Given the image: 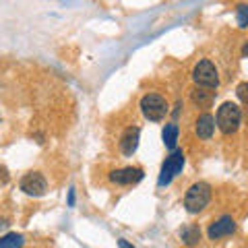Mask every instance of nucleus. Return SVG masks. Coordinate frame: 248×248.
<instances>
[{
	"label": "nucleus",
	"instance_id": "1",
	"mask_svg": "<svg viewBox=\"0 0 248 248\" xmlns=\"http://www.w3.org/2000/svg\"><path fill=\"white\" fill-rule=\"evenodd\" d=\"M215 122L223 135H234L240 128V124H242V110H240V106L234 102L221 104L219 110H217Z\"/></svg>",
	"mask_w": 248,
	"mask_h": 248
},
{
	"label": "nucleus",
	"instance_id": "2",
	"mask_svg": "<svg viewBox=\"0 0 248 248\" xmlns=\"http://www.w3.org/2000/svg\"><path fill=\"white\" fill-rule=\"evenodd\" d=\"M209 201H211V186L207 182H197L186 190L184 207L188 213H199L209 205Z\"/></svg>",
	"mask_w": 248,
	"mask_h": 248
},
{
	"label": "nucleus",
	"instance_id": "3",
	"mask_svg": "<svg viewBox=\"0 0 248 248\" xmlns=\"http://www.w3.org/2000/svg\"><path fill=\"white\" fill-rule=\"evenodd\" d=\"M141 112L147 120L159 122V120H164L168 114V102L159 93H147L141 99Z\"/></svg>",
	"mask_w": 248,
	"mask_h": 248
},
{
	"label": "nucleus",
	"instance_id": "4",
	"mask_svg": "<svg viewBox=\"0 0 248 248\" xmlns=\"http://www.w3.org/2000/svg\"><path fill=\"white\" fill-rule=\"evenodd\" d=\"M192 79H195L197 87L205 89H215L219 85V75L211 60H201L197 62V66L192 68Z\"/></svg>",
	"mask_w": 248,
	"mask_h": 248
},
{
	"label": "nucleus",
	"instance_id": "5",
	"mask_svg": "<svg viewBox=\"0 0 248 248\" xmlns=\"http://www.w3.org/2000/svg\"><path fill=\"white\" fill-rule=\"evenodd\" d=\"M182 168H184V153H182V149H172V153L168 155L164 166H161L157 184L159 186H168L178 174L182 172Z\"/></svg>",
	"mask_w": 248,
	"mask_h": 248
},
{
	"label": "nucleus",
	"instance_id": "6",
	"mask_svg": "<svg viewBox=\"0 0 248 248\" xmlns=\"http://www.w3.org/2000/svg\"><path fill=\"white\" fill-rule=\"evenodd\" d=\"M21 190L29 197H44L48 190V182L40 172H29L21 178Z\"/></svg>",
	"mask_w": 248,
	"mask_h": 248
},
{
	"label": "nucleus",
	"instance_id": "7",
	"mask_svg": "<svg viewBox=\"0 0 248 248\" xmlns=\"http://www.w3.org/2000/svg\"><path fill=\"white\" fill-rule=\"evenodd\" d=\"M236 232V221L232 219L230 215H221L217 221H213L207 230V236L209 240H219V238H226L232 236Z\"/></svg>",
	"mask_w": 248,
	"mask_h": 248
},
{
	"label": "nucleus",
	"instance_id": "8",
	"mask_svg": "<svg viewBox=\"0 0 248 248\" xmlns=\"http://www.w3.org/2000/svg\"><path fill=\"white\" fill-rule=\"evenodd\" d=\"M145 172L141 168H120V170H114V172L110 174V180L114 184H120V186H130V184H137L143 180Z\"/></svg>",
	"mask_w": 248,
	"mask_h": 248
},
{
	"label": "nucleus",
	"instance_id": "9",
	"mask_svg": "<svg viewBox=\"0 0 248 248\" xmlns=\"http://www.w3.org/2000/svg\"><path fill=\"white\" fill-rule=\"evenodd\" d=\"M139 139H141V130L137 126H128L120 137V151L124 155H133L139 147Z\"/></svg>",
	"mask_w": 248,
	"mask_h": 248
},
{
	"label": "nucleus",
	"instance_id": "10",
	"mask_svg": "<svg viewBox=\"0 0 248 248\" xmlns=\"http://www.w3.org/2000/svg\"><path fill=\"white\" fill-rule=\"evenodd\" d=\"M197 135L199 139H203V141H207V139H211L213 133H215V118L211 114H201L199 116V120H197Z\"/></svg>",
	"mask_w": 248,
	"mask_h": 248
},
{
	"label": "nucleus",
	"instance_id": "11",
	"mask_svg": "<svg viewBox=\"0 0 248 248\" xmlns=\"http://www.w3.org/2000/svg\"><path fill=\"white\" fill-rule=\"evenodd\" d=\"M190 99L199 108H209L213 102V91H207L205 87H195L190 91Z\"/></svg>",
	"mask_w": 248,
	"mask_h": 248
},
{
	"label": "nucleus",
	"instance_id": "12",
	"mask_svg": "<svg viewBox=\"0 0 248 248\" xmlns=\"http://www.w3.org/2000/svg\"><path fill=\"white\" fill-rule=\"evenodd\" d=\"M178 124L176 122H170V124H166L164 126V130H161V139H164V145L168 147L170 151L172 149H176V143H178Z\"/></svg>",
	"mask_w": 248,
	"mask_h": 248
},
{
	"label": "nucleus",
	"instance_id": "13",
	"mask_svg": "<svg viewBox=\"0 0 248 248\" xmlns=\"http://www.w3.org/2000/svg\"><path fill=\"white\" fill-rule=\"evenodd\" d=\"M180 238L184 240L186 246H195L201 240V230L197 226H186V228L180 230Z\"/></svg>",
	"mask_w": 248,
	"mask_h": 248
},
{
	"label": "nucleus",
	"instance_id": "14",
	"mask_svg": "<svg viewBox=\"0 0 248 248\" xmlns=\"http://www.w3.org/2000/svg\"><path fill=\"white\" fill-rule=\"evenodd\" d=\"M23 244H25V238L21 234H15V232L0 238V248H23Z\"/></svg>",
	"mask_w": 248,
	"mask_h": 248
},
{
	"label": "nucleus",
	"instance_id": "15",
	"mask_svg": "<svg viewBox=\"0 0 248 248\" xmlns=\"http://www.w3.org/2000/svg\"><path fill=\"white\" fill-rule=\"evenodd\" d=\"M236 19H238V27H242V29L248 27V4H238Z\"/></svg>",
	"mask_w": 248,
	"mask_h": 248
},
{
	"label": "nucleus",
	"instance_id": "16",
	"mask_svg": "<svg viewBox=\"0 0 248 248\" xmlns=\"http://www.w3.org/2000/svg\"><path fill=\"white\" fill-rule=\"evenodd\" d=\"M236 95H238L240 102L248 106V83H240L238 85V87H236Z\"/></svg>",
	"mask_w": 248,
	"mask_h": 248
},
{
	"label": "nucleus",
	"instance_id": "17",
	"mask_svg": "<svg viewBox=\"0 0 248 248\" xmlns=\"http://www.w3.org/2000/svg\"><path fill=\"white\" fill-rule=\"evenodd\" d=\"M9 170H6L2 164H0V184H6V182H9Z\"/></svg>",
	"mask_w": 248,
	"mask_h": 248
},
{
	"label": "nucleus",
	"instance_id": "18",
	"mask_svg": "<svg viewBox=\"0 0 248 248\" xmlns=\"http://www.w3.org/2000/svg\"><path fill=\"white\" fill-rule=\"evenodd\" d=\"M118 246H120V248H135L130 242H126V240H118Z\"/></svg>",
	"mask_w": 248,
	"mask_h": 248
},
{
	"label": "nucleus",
	"instance_id": "19",
	"mask_svg": "<svg viewBox=\"0 0 248 248\" xmlns=\"http://www.w3.org/2000/svg\"><path fill=\"white\" fill-rule=\"evenodd\" d=\"M242 56H248V42L242 46Z\"/></svg>",
	"mask_w": 248,
	"mask_h": 248
},
{
	"label": "nucleus",
	"instance_id": "20",
	"mask_svg": "<svg viewBox=\"0 0 248 248\" xmlns=\"http://www.w3.org/2000/svg\"><path fill=\"white\" fill-rule=\"evenodd\" d=\"M68 203L75 205V192H73V190H71V195H68Z\"/></svg>",
	"mask_w": 248,
	"mask_h": 248
},
{
	"label": "nucleus",
	"instance_id": "21",
	"mask_svg": "<svg viewBox=\"0 0 248 248\" xmlns=\"http://www.w3.org/2000/svg\"><path fill=\"white\" fill-rule=\"evenodd\" d=\"M6 226H9V221H6V219H0V230H4Z\"/></svg>",
	"mask_w": 248,
	"mask_h": 248
}]
</instances>
